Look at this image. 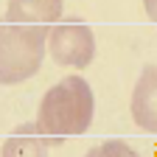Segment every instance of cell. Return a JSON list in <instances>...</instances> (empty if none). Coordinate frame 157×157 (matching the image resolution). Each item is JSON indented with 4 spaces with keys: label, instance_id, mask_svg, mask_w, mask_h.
<instances>
[{
    "label": "cell",
    "instance_id": "cell-1",
    "mask_svg": "<svg viewBox=\"0 0 157 157\" xmlns=\"http://www.w3.org/2000/svg\"><path fill=\"white\" fill-rule=\"evenodd\" d=\"M95 115V95L82 76H65L39 101L36 126L48 135L53 146H62L65 137L84 135Z\"/></svg>",
    "mask_w": 157,
    "mask_h": 157
},
{
    "label": "cell",
    "instance_id": "cell-7",
    "mask_svg": "<svg viewBox=\"0 0 157 157\" xmlns=\"http://www.w3.org/2000/svg\"><path fill=\"white\" fill-rule=\"evenodd\" d=\"M84 157H118V154H115V149H112V143L107 140L104 146H93V149H90V151H87Z\"/></svg>",
    "mask_w": 157,
    "mask_h": 157
},
{
    "label": "cell",
    "instance_id": "cell-6",
    "mask_svg": "<svg viewBox=\"0 0 157 157\" xmlns=\"http://www.w3.org/2000/svg\"><path fill=\"white\" fill-rule=\"evenodd\" d=\"M53 143L48 140V135L36 126V121L31 124H20L3 143L0 157H48V149Z\"/></svg>",
    "mask_w": 157,
    "mask_h": 157
},
{
    "label": "cell",
    "instance_id": "cell-5",
    "mask_svg": "<svg viewBox=\"0 0 157 157\" xmlns=\"http://www.w3.org/2000/svg\"><path fill=\"white\" fill-rule=\"evenodd\" d=\"M65 14V0H9L6 23L53 28Z\"/></svg>",
    "mask_w": 157,
    "mask_h": 157
},
{
    "label": "cell",
    "instance_id": "cell-3",
    "mask_svg": "<svg viewBox=\"0 0 157 157\" xmlns=\"http://www.w3.org/2000/svg\"><path fill=\"white\" fill-rule=\"evenodd\" d=\"M48 56L62 67H87L95 59V34L78 17H67L48 31Z\"/></svg>",
    "mask_w": 157,
    "mask_h": 157
},
{
    "label": "cell",
    "instance_id": "cell-2",
    "mask_svg": "<svg viewBox=\"0 0 157 157\" xmlns=\"http://www.w3.org/2000/svg\"><path fill=\"white\" fill-rule=\"evenodd\" d=\"M48 31L36 25L0 23V84H23L42 67L48 53Z\"/></svg>",
    "mask_w": 157,
    "mask_h": 157
},
{
    "label": "cell",
    "instance_id": "cell-8",
    "mask_svg": "<svg viewBox=\"0 0 157 157\" xmlns=\"http://www.w3.org/2000/svg\"><path fill=\"white\" fill-rule=\"evenodd\" d=\"M109 143H112V149H115L118 157H137V151H135L132 146H126L124 140H109Z\"/></svg>",
    "mask_w": 157,
    "mask_h": 157
},
{
    "label": "cell",
    "instance_id": "cell-4",
    "mask_svg": "<svg viewBox=\"0 0 157 157\" xmlns=\"http://www.w3.org/2000/svg\"><path fill=\"white\" fill-rule=\"evenodd\" d=\"M132 121L143 132H157V65H146L132 90Z\"/></svg>",
    "mask_w": 157,
    "mask_h": 157
},
{
    "label": "cell",
    "instance_id": "cell-9",
    "mask_svg": "<svg viewBox=\"0 0 157 157\" xmlns=\"http://www.w3.org/2000/svg\"><path fill=\"white\" fill-rule=\"evenodd\" d=\"M143 9H146L151 23H157V0H143Z\"/></svg>",
    "mask_w": 157,
    "mask_h": 157
}]
</instances>
